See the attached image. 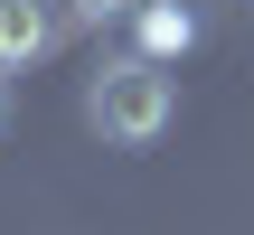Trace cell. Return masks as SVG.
<instances>
[{
  "label": "cell",
  "instance_id": "1",
  "mask_svg": "<svg viewBox=\"0 0 254 235\" xmlns=\"http://www.w3.org/2000/svg\"><path fill=\"white\" fill-rule=\"evenodd\" d=\"M170 113H179V94H170L160 57H113V66L85 75V122H94L113 151H151V141L170 132Z\"/></svg>",
  "mask_w": 254,
  "mask_h": 235
},
{
  "label": "cell",
  "instance_id": "2",
  "mask_svg": "<svg viewBox=\"0 0 254 235\" xmlns=\"http://www.w3.org/2000/svg\"><path fill=\"white\" fill-rule=\"evenodd\" d=\"M47 38H57L47 0H0V66H28V57H47Z\"/></svg>",
  "mask_w": 254,
  "mask_h": 235
},
{
  "label": "cell",
  "instance_id": "3",
  "mask_svg": "<svg viewBox=\"0 0 254 235\" xmlns=\"http://www.w3.org/2000/svg\"><path fill=\"white\" fill-rule=\"evenodd\" d=\"M189 47H198V9H189V0H151V9H141V57L170 66V57H189Z\"/></svg>",
  "mask_w": 254,
  "mask_h": 235
},
{
  "label": "cell",
  "instance_id": "4",
  "mask_svg": "<svg viewBox=\"0 0 254 235\" xmlns=\"http://www.w3.org/2000/svg\"><path fill=\"white\" fill-rule=\"evenodd\" d=\"M75 9H85V19H141L151 0H75Z\"/></svg>",
  "mask_w": 254,
  "mask_h": 235
},
{
  "label": "cell",
  "instance_id": "5",
  "mask_svg": "<svg viewBox=\"0 0 254 235\" xmlns=\"http://www.w3.org/2000/svg\"><path fill=\"white\" fill-rule=\"evenodd\" d=\"M0 132H9V85H0Z\"/></svg>",
  "mask_w": 254,
  "mask_h": 235
}]
</instances>
